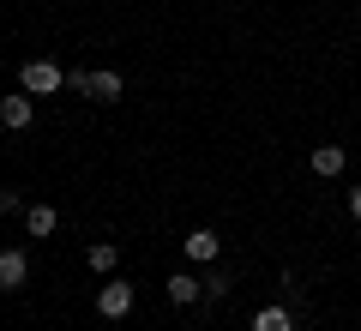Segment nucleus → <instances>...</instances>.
Here are the masks:
<instances>
[{
    "label": "nucleus",
    "instance_id": "obj_1",
    "mask_svg": "<svg viewBox=\"0 0 361 331\" xmlns=\"http://www.w3.org/2000/svg\"><path fill=\"white\" fill-rule=\"evenodd\" d=\"M61 66L54 61H25V73H18V90H30V97H49V90H61Z\"/></svg>",
    "mask_w": 361,
    "mask_h": 331
},
{
    "label": "nucleus",
    "instance_id": "obj_2",
    "mask_svg": "<svg viewBox=\"0 0 361 331\" xmlns=\"http://www.w3.org/2000/svg\"><path fill=\"white\" fill-rule=\"evenodd\" d=\"M97 313H103V319H127V313H133V283H115V277H109L103 289H97Z\"/></svg>",
    "mask_w": 361,
    "mask_h": 331
},
{
    "label": "nucleus",
    "instance_id": "obj_3",
    "mask_svg": "<svg viewBox=\"0 0 361 331\" xmlns=\"http://www.w3.org/2000/svg\"><path fill=\"white\" fill-rule=\"evenodd\" d=\"M30 121H37V102H30V90H18V97H0V127H6V133H25Z\"/></svg>",
    "mask_w": 361,
    "mask_h": 331
},
{
    "label": "nucleus",
    "instance_id": "obj_4",
    "mask_svg": "<svg viewBox=\"0 0 361 331\" xmlns=\"http://www.w3.org/2000/svg\"><path fill=\"white\" fill-rule=\"evenodd\" d=\"M30 283V259L18 253V247H0V289L13 295V289H25Z\"/></svg>",
    "mask_w": 361,
    "mask_h": 331
},
{
    "label": "nucleus",
    "instance_id": "obj_5",
    "mask_svg": "<svg viewBox=\"0 0 361 331\" xmlns=\"http://www.w3.org/2000/svg\"><path fill=\"white\" fill-rule=\"evenodd\" d=\"M217 235H211V229H193V235H187V241H180V253H187V259H193V265H217Z\"/></svg>",
    "mask_w": 361,
    "mask_h": 331
},
{
    "label": "nucleus",
    "instance_id": "obj_6",
    "mask_svg": "<svg viewBox=\"0 0 361 331\" xmlns=\"http://www.w3.org/2000/svg\"><path fill=\"white\" fill-rule=\"evenodd\" d=\"M199 295H205V283H199L193 271H175V277H169V301H175V307H193Z\"/></svg>",
    "mask_w": 361,
    "mask_h": 331
},
{
    "label": "nucleus",
    "instance_id": "obj_7",
    "mask_svg": "<svg viewBox=\"0 0 361 331\" xmlns=\"http://www.w3.org/2000/svg\"><path fill=\"white\" fill-rule=\"evenodd\" d=\"M25 229L30 235H54L61 229V211H54V205H25Z\"/></svg>",
    "mask_w": 361,
    "mask_h": 331
},
{
    "label": "nucleus",
    "instance_id": "obj_8",
    "mask_svg": "<svg viewBox=\"0 0 361 331\" xmlns=\"http://www.w3.org/2000/svg\"><path fill=\"white\" fill-rule=\"evenodd\" d=\"M253 331H295V319H289V307H259Z\"/></svg>",
    "mask_w": 361,
    "mask_h": 331
},
{
    "label": "nucleus",
    "instance_id": "obj_9",
    "mask_svg": "<svg viewBox=\"0 0 361 331\" xmlns=\"http://www.w3.org/2000/svg\"><path fill=\"white\" fill-rule=\"evenodd\" d=\"M85 265H90V271H103V277H109V271L121 265V247H115V241H97V247L85 253Z\"/></svg>",
    "mask_w": 361,
    "mask_h": 331
},
{
    "label": "nucleus",
    "instance_id": "obj_10",
    "mask_svg": "<svg viewBox=\"0 0 361 331\" xmlns=\"http://www.w3.org/2000/svg\"><path fill=\"white\" fill-rule=\"evenodd\" d=\"M313 175H343V145H319L313 151Z\"/></svg>",
    "mask_w": 361,
    "mask_h": 331
},
{
    "label": "nucleus",
    "instance_id": "obj_11",
    "mask_svg": "<svg viewBox=\"0 0 361 331\" xmlns=\"http://www.w3.org/2000/svg\"><path fill=\"white\" fill-rule=\"evenodd\" d=\"M121 90H127V85H121V73H90V97H97V102H115Z\"/></svg>",
    "mask_w": 361,
    "mask_h": 331
},
{
    "label": "nucleus",
    "instance_id": "obj_12",
    "mask_svg": "<svg viewBox=\"0 0 361 331\" xmlns=\"http://www.w3.org/2000/svg\"><path fill=\"white\" fill-rule=\"evenodd\" d=\"M205 295H211V301H217V295H229V271H211V277H205Z\"/></svg>",
    "mask_w": 361,
    "mask_h": 331
},
{
    "label": "nucleus",
    "instance_id": "obj_13",
    "mask_svg": "<svg viewBox=\"0 0 361 331\" xmlns=\"http://www.w3.org/2000/svg\"><path fill=\"white\" fill-rule=\"evenodd\" d=\"M13 211H25V199L18 193H0V217H13Z\"/></svg>",
    "mask_w": 361,
    "mask_h": 331
},
{
    "label": "nucleus",
    "instance_id": "obj_14",
    "mask_svg": "<svg viewBox=\"0 0 361 331\" xmlns=\"http://www.w3.org/2000/svg\"><path fill=\"white\" fill-rule=\"evenodd\" d=\"M349 217H355V223H361V187L349 193Z\"/></svg>",
    "mask_w": 361,
    "mask_h": 331
}]
</instances>
